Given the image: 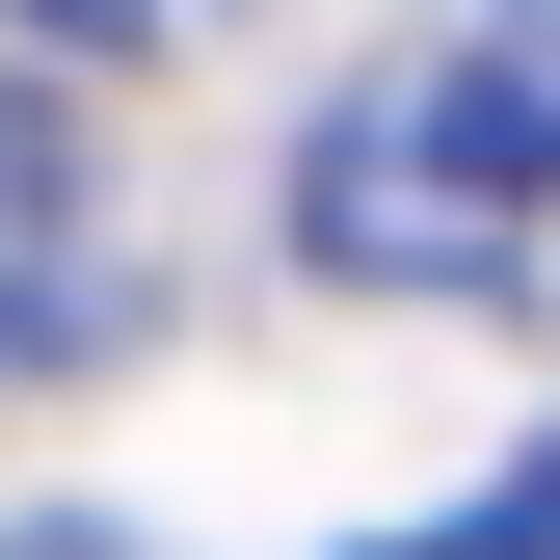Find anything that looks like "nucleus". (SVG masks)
Segmentation results:
<instances>
[{"label":"nucleus","mask_w":560,"mask_h":560,"mask_svg":"<svg viewBox=\"0 0 560 560\" xmlns=\"http://www.w3.org/2000/svg\"><path fill=\"white\" fill-rule=\"evenodd\" d=\"M133 320H161V241H133V187H107V133L54 107V81H0V400H54V374H107Z\"/></svg>","instance_id":"f03ea898"},{"label":"nucleus","mask_w":560,"mask_h":560,"mask_svg":"<svg viewBox=\"0 0 560 560\" xmlns=\"http://www.w3.org/2000/svg\"><path fill=\"white\" fill-rule=\"evenodd\" d=\"M0 560H161V534H107V508H54V534H0Z\"/></svg>","instance_id":"39448f33"},{"label":"nucleus","mask_w":560,"mask_h":560,"mask_svg":"<svg viewBox=\"0 0 560 560\" xmlns=\"http://www.w3.org/2000/svg\"><path fill=\"white\" fill-rule=\"evenodd\" d=\"M54 54H107V81H161V54H214V27H267V0H27Z\"/></svg>","instance_id":"7ed1b4c3"},{"label":"nucleus","mask_w":560,"mask_h":560,"mask_svg":"<svg viewBox=\"0 0 560 560\" xmlns=\"http://www.w3.org/2000/svg\"><path fill=\"white\" fill-rule=\"evenodd\" d=\"M534 187H560V27H534V0H454L428 54H374V81L320 107L294 241L347 267V294L508 320V294H534Z\"/></svg>","instance_id":"f257e3e1"},{"label":"nucleus","mask_w":560,"mask_h":560,"mask_svg":"<svg viewBox=\"0 0 560 560\" xmlns=\"http://www.w3.org/2000/svg\"><path fill=\"white\" fill-rule=\"evenodd\" d=\"M428 560H560V454H508V480H480V508L428 534Z\"/></svg>","instance_id":"20e7f679"}]
</instances>
